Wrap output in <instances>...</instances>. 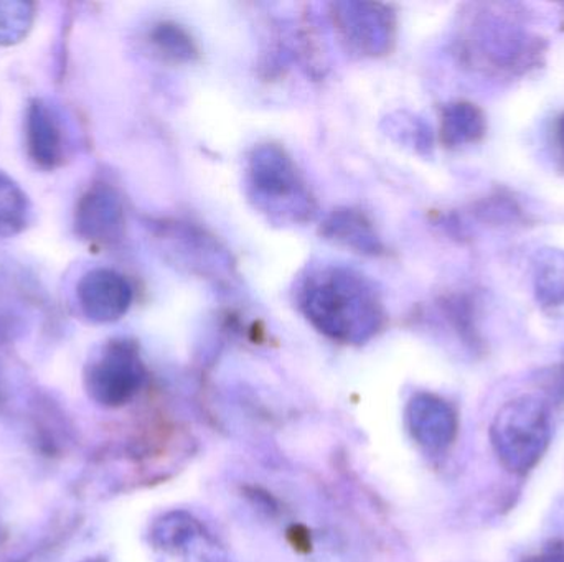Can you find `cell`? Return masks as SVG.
Wrapping results in <instances>:
<instances>
[{"label": "cell", "mask_w": 564, "mask_h": 562, "mask_svg": "<svg viewBox=\"0 0 564 562\" xmlns=\"http://www.w3.org/2000/svg\"><path fill=\"white\" fill-rule=\"evenodd\" d=\"M525 562H564V540H555L543 548L542 553Z\"/></svg>", "instance_id": "ac0fdd59"}, {"label": "cell", "mask_w": 564, "mask_h": 562, "mask_svg": "<svg viewBox=\"0 0 564 562\" xmlns=\"http://www.w3.org/2000/svg\"><path fill=\"white\" fill-rule=\"evenodd\" d=\"M332 20L348 49L361 56H380L394 42L393 10L383 3L340 2L332 5Z\"/></svg>", "instance_id": "8992f818"}, {"label": "cell", "mask_w": 564, "mask_h": 562, "mask_svg": "<svg viewBox=\"0 0 564 562\" xmlns=\"http://www.w3.org/2000/svg\"><path fill=\"white\" fill-rule=\"evenodd\" d=\"M35 20V5L29 2H0V46L25 40Z\"/></svg>", "instance_id": "e0dca14e"}, {"label": "cell", "mask_w": 564, "mask_h": 562, "mask_svg": "<svg viewBox=\"0 0 564 562\" xmlns=\"http://www.w3.org/2000/svg\"><path fill=\"white\" fill-rule=\"evenodd\" d=\"M151 43L159 55L169 62L188 63L198 56V48L187 30L177 23L162 22L151 32Z\"/></svg>", "instance_id": "9a60e30c"}, {"label": "cell", "mask_w": 564, "mask_h": 562, "mask_svg": "<svg viewBox=\"0 0 564 562\" xmlns=\"http://www.w3.org/2000/svg\"><path fill=\"white\" fill-rule=\"evenodd\" d=\"M25 145L30 161L42 170L52 172L63 164L65 142L62 125L43 99H30L26 106Z\"/></svg>", "instance_id": "30bf717a"}, {"label": "cell", "mask_w": 564, "mask_h": 562, "mask_svg": "<svg viewBox=\"0 0 564 562\" xmlns=\"http://www.w3.org/2000/svg\"><path fill=\"white\" fill-rule=\"evenodd\" d=\"M494 449L507 471L527 474L549 449L552 426L546 406L533 396L506 403L494 419Z\"/></svg>", "instance_id": "3957f363"}, {"label": "cell", "mask_w": 564, "mask_h": 562, "mask_svg": "<svg viewBox=\"0 0 564 562\" xmlns=\"http://www.w3.org/2000/svg\"><path fill=\"white\" fill-rule=\"evenodd\" d=\"M32 205L29 197L12 177L0 170V236L22 233L30 223Z\"/></svg>", "instance_id": "5bb4252c"}, {"label": "cell", "mask_w": 564, "mask_h": 562, "mask_svg": "<svg viewBox=\"0 0 564 562\" xmlns=\"http://www.w3.org/2000/svg\"><path fill=\"white\" fill-rule=\"evenodd\" d=\"M151 544L162 562H230L220 541L187 511H171L151 528Z\"/></svg>", "instance_id": "5b68a950"}, {"label": "cell", "mask_w": 564, "mask_h": 562, "mask_svg": "<svg viewBox=\"0 0 564 562\" xmlns=\"http://www.w3.org/2000/svg\"><path fill=\"white\" fill-rule=\"evenodd\" d=\"M533 287L543 307H564V251L550 247L535 254Z\"/></svg>", "instance_id": "4fadbf2b"}, {"label": "cell", "mask_w": 564, "mask_h": 562, "mask_svg": "<svg viewBox=\"0 0 564 562\" xmlns=\"http://www.w3.org/2000/svg\"><path fill=\"white\" fill-rule=\"evenodd\" d=\"M558 135H560V142H562V145L564 147V114L562 115V119H560V122H558Z\"/></svg>", "instance_id": "d6986e66"}, {"label": "cell", "mask_w": 564, "mask_h": 562, "mask_svg": "<svg viewBox=\"0 0 564 562\" xmlns=\"http://www.w3.org/2000/svg\"><path fill=\"white\" fill-rule=\"evenodd\" d=\"M408 428L426 451L443 452L457 434V415L449 403L430 393H417L406 409Z\"/></svg>", "instance_id": "9c48e42d"}, {"label": "cell", "mask_w": 564, "mask_h": 562, "mask_svg": "<svg viewBox=\"0 0 564 562\" xmlns=\"http://www.w3.org/2000/svg\"><path fill=\"white\" fill-rule=\"evenodd\" d=\"M248 190L254 205L282 221L302 223L315 213V201L291 155L276 144L254 147L248 158Z\"/></svg>", "instance_id": "7a4b0ae2"}, {"label": "cell", "mask_w": 564, "mask_h": 562, "mask_svg": "<svg viewBox=\"0 0 564 562\" xmlns=\"http://www.w3.org/2000/svg\"><path fill=\"white\" fill-rule=\"evenodd\" d=\"M486 115L473 102L446 106L441 118V139L449 147L473 144L486 134Z\"/></svg>", "instance_id": "7c38bea8"}, {"label": "cell", "mask_w": 564, "mask_h": 562, "mask_svg": "<svg viewBox=\"0 0 564 562\" xmlns=\"http://www.w3.org/2000/svg\"><path fill=\"white\" fill-rule=\"evenodd\" d=\"M124 205L115 188L95 184L76 205L75 233L95 246H111L124 234Z\"/></svg>", "instance_id": "52a82bcc"}, {"label": "cell", "mask_w": 564, "mask_h": 562, "mask_svg": "<svg viewBox=\"0 0 564 562\" xmlns=\"http://www.w3.org/2000/svg\"><path fill=\"white\" fill-rule=\"evenodd\" d=\"M134 290L122 274L112 269L88 271L76 286V299L86 319L95 323H112L128 313Z\"/></svg>", "instance_id": "ba28073f"}, {"label": "cell", "mask_w": 564, "mask_h": 562, "mask_svg": "<svg viewBox=\"0 0 564 562\" xmlns=\"http://www.w3.org/2000/svg\"><path fill=\"white\" fill-rule=\"evenodd\" d=\"M145 383V366L138 343L116 339L106 343L85 368V389L105 408L128 405Z\"/></svg>", "instance_id": "277c9868"}, {"label": "cell", "mask_w": 564, "mask_h": 562, "mask_svg": "<svg viewBox=\"0 0 564 562\" xmlns=\"http://www.w3.org/2000/svg\"><path fill=\"white\" fill-rule=\"evenodd\" d=\"M299 310L328 339L360 345L383 329L387 312L370 279L344 266L311 271L295 293Z\"/></svg>", "instance_id": "6da1fadb"}, {"label": "cell", "mask_w": 564, "mask_h": 562, "mask_svg": "<svg viewBox=\"0 0 564 562\" xmlns=\"http://www.w3.org/2000/svg\"><path fill=\"white\" fill-rule=\"evenodd\" d=\"M321 233L355 253L378 256L384 251L371 221L360 211L350 208L334 211L322 224Z\"/></svg>", "instance_id": "8fae6325"}, {"label": "cell", "mask_w": 564, "mask_h": 562, "mask_svg": "<svg viewBox=\"0 0 564 562\" xmlns=\"http://www.w3.org/2000/svg\"><path fill=\"white\" fill-rule=\"evenodd\" d=\"M484 53L497 65L506 66L519 58L523 38L519 30L510 23L492 22L486 26L480 36Z\"/></svg>", "instance_id": "2e32d148"}]
</instances>
